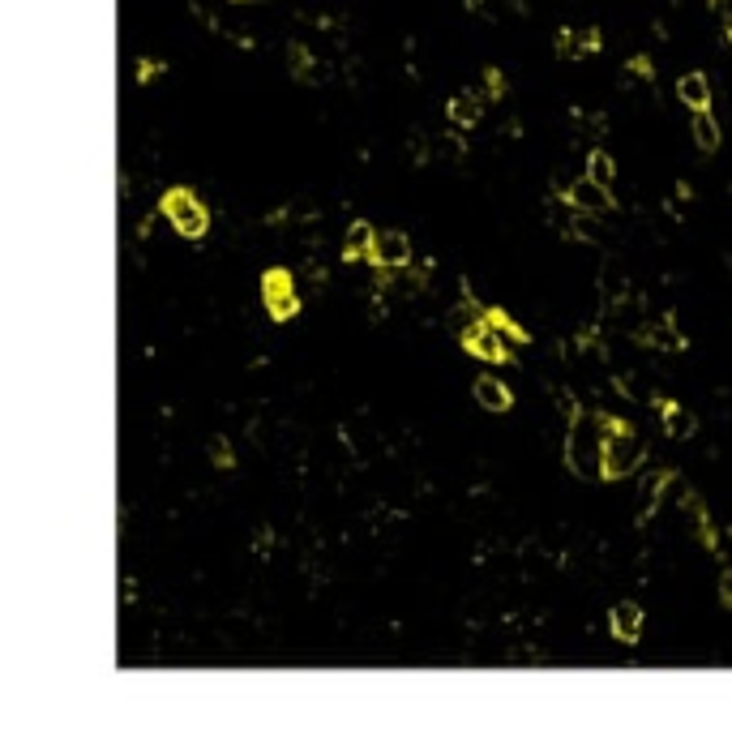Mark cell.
<instances>
[{"mask_svg":"<svg viewBox=\"0 0 732 737\" xmlns=\"http://www.w3.org/2000/svg\"><path fill=\"white\" fill-rule=\"evenodd\" d=\"M595 425L592 416H574V429H570V441H565V459H570V472L574 476H600V463H604V429Z\"/></svg>","mask_w":732,"mask_h":737,"instance_id":"cell-1","label":"cell"},{"mask_svg":"<svg viewBox=\"0 0 732 737\" xmlns=\"http://www.w3.org/2000/svg\"><path fill=\"white\" fill-rule=\"evenodd\" d=\"M159 214L171 219V227L180 232L184 241H201V236H206V227H211L206 206H201L198 193H193V189H184V184H176V189H168V193L159 198Z\"/></svg>","mask_w":732,"mask_h":737,"instance_id":"cell-2","label":"cell"},{"mask_svg":"<svg viewBox=\"0 0 732 737\" xmlns=\"http://www.w3.org/2000/svg\"><path fill=\"white\" fill-rule=\"evenodd\" d=\"M638 463H643V438H638L630 425H625V429H608V433H604V463H600V476H604V481H621V476L638 472Z\"/></svg>","mask_w":732,"mask_h":737,"instance_id":"cell-3","label":"cell"},{"mask_svg":"<svg viewBox=\"0 0 732 737\" xmlns=\"http://www.w3.org/2000/svg\"><path fill=\"white\" fill-rule=\"evenodd\" d=\"M262 305L274 322H292L300 313V296H296V284H292V270L283 266H270L262 275Z\"/></svg>","mask_w":732,"mask_h":737,"instance_id":"cell-4","label":"cell"},{"mask_svg":"<svg viewBox=\"0 0 732 737\" xmlns=\"http://www.w3.org/2000/svg\"><path fill=\"white\" fill-rule=\"evenodd\" d=\"M459 348H463L467 356H476V360H489V365H510V339L501 330L489 327L484 317L459 330Z\"/></svg>","mask_w":732,"mask_h":737,"instance_id":"cell-5","label":"cell"},{"mask_svg":"<svg viewBox=\"0 0 732 737\" xmlns=\"http://www.w3.org/2000/svg\"><path fill=\"white\" fill-rule=\"evenodd\" d=\"M368 266H390V270H403L411 266V241L403 236V232H395V227H386V232H377V241H373V257H368Z\"/></svg>","mask_w":732,"mask_h":737,"instance_id":"cell-6","label":"cell"},{"mask_svg":"<svg viewBox=\"0 0 732 737\" xmlns=\"http://www.w3.org/2000/svg\"><path fill=\"white\" fill-rule=\"evenodd\" d=\"M562 193H565V202H570L574 211H583V214H600V211L613 206V189L595 184L592 176H587V181H574L570 189H562Z\"/></svg>","mask_w":732,"mask_h":737,"instance_id":"cell-7","label":"cell"},{"mask_svg":"<svg viewBox=\"0 0 732 737\" xmlns=\"http://www.w3.org/2000/svg\"><path fill=\"white\" fill-rule=\"evenodd\" d=\"M608 630H613V638H621L625 648H634L638 635H643V609H638L634 600H617L613 613H608Z\"/></svg>","mask_w":732,"mask_h":737,"instance_id":"cell-8","label":"cell"},{"mask_svg":"<svg viewBox=\"0 0 732 737\" xmlns=\"http://www.w3.org/2000/svg\"><path fill=\"white\" fill-rule=\"evenodd\" d=\"M676 99L686 103V108H694V112L711 108V82H706V73H681V82H676Z\"/></svg>","mask_w":732,"mask_h":737,"instance_id":"cell-9","label":"cell"},{"mask_svg":"<svg viewBox=\"0 0 732 737\" xmlns=\"http://www.w3.org/2000/svg\"><path fill=\"white\" fill-rule=\"evenodd\" d=\"M651 403L660 408V420H664V433L668 438H690L694 433V411H686L673 399H651Z\"/></svg>","mask_w":732,"mask_h":737,"instance_id":"cell-10","label":"cell"},{"mask_svg":"<svg viewBox=\"0 0 732 737\" xmlns=\"http://www.w3.org/2000/svg\"><path fill=\"white\" fill-rule=\"evenodd\" d=\"M476 403L479 408H489V411H510L514 408V395H510V386L506 382H497V378H476Z\"/></svg>","mask_w":732,"mask_h":737,"instance_id":"cell-11","label":"cell"},{"mask_svg":"<svg viewBox=\"0 0 732 737\" xmlns=\"http://www.w3.org/2000/svg\"><path fill=\"white\" fill-rule=\"evenodd\" d=\"M479 116H484V99H479L476 90H463V95H454L450 99V120L459 129H476Z\"/></svg>","mask_w":732,"mask_h":737,"instance_id":"cell-12","label":"cell"},{"mask_svg":"<svg viewBox=\"0 0 732 737\" xmlns=\"http://www.w3.org/2000/svg\"><path fill=\"white\" fill-rule=\"evenodd\" d=\"M373 241H377V232H373V227L352 223L347 241H343V257H347V262H368V257H373Z\"/></svg>","mask_w":732,"mask_h":737,"instance_id":"cell-13","label":"cell"},{"mask_svg":"<svg viewBox=\"0 0 732 737\" xmlns=\"http://www.w3.org/2000/svg\"><path fill=\"white\" fill-rule=\"evenodd\" d=\"M694 142H698V151H703V155H716V151H719V120L711 116V108L694 112Z\"/></svg>","mask_w":732,"mask_h":737,"instance_id":"cell-14","label":"cell"},{"mask_svg":"<svg viewBox=\"0 0 732 737\" xmlns=\"http://www.w3.org/2000/svg\"><path fill=\"white\" fill-rule=\"evenodd\" d=\"M484 322H489L493 330H501L510 343H531V330L519 327V322H514L506 309H497V305H493V309H484Z\"/></svg>","mask_w":732,"mask_h":737,"instance_id":"cell-15","label":"cell"},{"mask_svg":"<svg viewBox=\"0 0 732 737\" xmlns=\"http://www.w3.org/2000/svg\"><path fill=\"white\" fill-rule=\"evenodd\" d=\"M287 69H292L296 82H309L313 78V57H309L304 43H287Z\"/></svg>","mask_w":732,"mask_h":737,"instance_id":"cell-16","label":"cell"},{"mask_svg":"<svg viewBox=\"0 0 732 737\" xmlns=\"http://www.w3.org/2000/svg\"><path fill=\"white\" fill-rule=\"evenodd\" d=\"M587 176H592L595 184L613 189V181H617V168H613V159H608L604 151H592V159H587Z\"/></svg>","mask_w":732,"mask_h":737,"instance_id":"cell-17","label":"cell"},{"mask_svg":"<svg viewBox=\"0 0 732 737\" xmlns=\"http://www.w3.org/2000/svg\"><path fill=\"white\" fill-rule=\"evenodd\" d=\"M643 339L655 343V348H673V352H676V348H686V339L673 330V322H668V317H664V322H655L651 330H643Z\"/></svg>","mask_w":732,"mask_h":737,"instance_id":"cell-18","label":"cell"},{"mask_svg":"<svg viewBox=\"0 0 732 737\" xmlns=\"http://www.w3.org/2000/svg\"><path fill=\"white\" fill-rule=\"evenodd\" d=\"M557 57H562V60H578V57H587V52H583V39H578V30H570V26H565L562 35H557Z\"/></svg>","mask_w":732,"mask_h":737,"instance_id":"cell-19","label":"cell"},{"mask_svg":"<svg viewBox=\"0 0 732 737\" xmlns=\"http://www.w3.org/2000/svg\"><path fill=\"white\" fill-rule=\"evenodd\" d=\"M211 454H214V468H219V472H232V468H236V454H232L227 438H214V441H211Z\"/></svg>","mask_w":732,"mask_h":737,"instance_id":"cell-20","label":"cell"},{"mask_svg":"<svg viewBox=\"0 0 732 737\" xmlns=\"http://www.w3.org/2000/svg\"><path fill=\"white\" fill-rule=\"evenodd\" d=\"M163 69H168L163 60L141 57V60H138V86H150V82H155V78H159V73H163Z\"/></svg>","mask_w":732,"mask_h":737,"instance_id":"cell-21","label":"cell"},{"mask_svg":"<svg viewBox=\"0 0 732 737\" xmlns=\"http://www.w3.org/2000/svg\"><path fill=\"white\" fill-rule=\"evenodd\" d=\"M484 90H489V99H501V95H506V73L484 69Z\"/></svg>","mask_w":732,"mask_h":737,"instance_id":"cell-22","label":"cell"},{"mask_svg":"<svg viewBox=\"0 0 732 737\" xmlns=\"http://www.w3.org/2000/svg\"><path fill=\"white\" fill-rule=\"evenodd\" d=\"M630 73H634V78H647V82H651V78H655V65H651V57H634L630 60Z\"/></svg>","mask_w":732,"mask_h":737,"instance_id":"cell-23","label":"cell"},{"mask_svg":"<svg viewBox=\"0 0 732 737\" xmlns=\"http://www.w3.org/2000/svg\"><path fill=\"white\" fill-rule=\"evenodd\" d=\"M719 605H724V609H732V566L719 575Z\"/></svg>","mask_w":732,"mask_h":737,"instance_id":"cell-24","label":"cell"},{"mask_svg":"<svg viewBox=\"0 0 732 737\" xmlns=\"http://www.w3.org/2000/svg\"><path fill=\"white\" fill-rule=\"evenodd\" d=\"M719 14H724V39H728V47H732V9H728V5H724Z\"/></svg>","mask_w":732,"mask_h":737,"instance_id":"cell-25","label":"cell"},{"mask_svg":"<svg viewBox=\"0 0 732 737\" xmlns=\"http://www.w3.org/2000/svg\"><path fill=\"white\" fill-rule=\"evenodd\" d=\"M232 5H244V0H232Z\"/></svg>","mask_w":732,"mask_h":737,"instance_id":"cell-26","label":"cell"}]
</instances>
